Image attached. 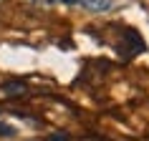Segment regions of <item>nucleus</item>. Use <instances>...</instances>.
<instances>
[{
    "label": "nucleus",
    "instance_id": "obj_4",
    "mask_svg": "<svg viewBox=\"0 0 149 141\" xmlns=\"http://www.w3.org/2000/svg\"><path fill=\"white\" fill-rule=\"evenodd\" d=\"M61 3H66V5H73V3H76V0H61Z\"/></svg>",
    "mask_w": 149,
    "mask_h": 141
},
{
    "label": "nucleus",
    "instance_id": "obj_1",
    "mask_svg": "<svg viewBox=\"0 0 149 141\" xmlns=\"http://www.w3.org/2000/svg\"><path fill=\"white\" fill-rule=\"evenodd\" d=\"M84 8L91 10V13H106V10L114 5V0H81Z\"/></svg>",
    "mask_w": 149,
    "mask_h": 141
},
{
    "label": "nucleus",
    "instance_id": "obj_2",
    "mask_svg": "<svg viewBox=\"0 0 149 141\" xmlns=\"http://www.w3.org/2000/svg\"><path fill=\"white\" fill-rule=\"evenodd\" d=\"M3 93L5 96H20V93H25V86L23 83H10V86L3 88Z\"/></svg>",
    "mask_w": 149,
    "mask_h": 141
},
{
    "label": "nucleus",
    "instance_id": "obj_3",
    "mask_svg": "<svg viewBox=\"0 0 149 141\" xmlns=\"http://www.w3.org/2000/svg\"><path fill=\"white\" fill-rule=\"evenodd\" d=\"M0 136H15V129H13V126L10 124H0Z\"/></svg>",
    "mask_w": 149,
    "mask_h": 141
}]
</instances>
